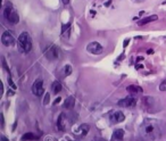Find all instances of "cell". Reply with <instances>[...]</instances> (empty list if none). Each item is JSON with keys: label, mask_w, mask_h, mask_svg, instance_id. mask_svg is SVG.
<instances>
[{"label": "cell", "mask_w": 166, "mask_h": 141, "mask_svg": "<svg viewBox=\"0 0 166 141\" xmlns=\"http://www.w3.org/2000/svg\"><path fill=\"white\" fill-rule=\"evenodd\" d=\"M139 134L144 141L156 140L162 134V124L157 119H144L139 126Z\"/></svg>", "instance_id": "obj_1"}, {"label": "cell", "mask_w": 166, "mask_h": 141, "mask_svg": "<svg viewBox=\"0 0 166 141\" xmlns=\"http://www.w3.org/2000/svg\"><path fill=\"white\" fill-rule=\"evenodd\" d=\"M18 47L23 53H30L32 49V39L28 32H23L18 37Z\"/></svg>", "instance_id": "obj_2"}, {"label": "cell", "mask_w": 166, "mask_h": 141, "mask_svg": "<svg viewBox=\"0 0 166 141\" xmlns=\"http://www.w3.org/2000/svg\"><path fill=\"white\" fill-rule=\"evenodd\" d=\"M3 16H5V18H6L9 23H12V24H17V23L19 22L18 14H17V12H16L10 5L5 8V10H3Z\"/></svg>", "instance_id": "obj_3"}, {"label": "cell", "mask_w": 166, "mask_h": 141, "mask_svg": "<svg viewBox=\"0 0 166 141\" xmlns=\"http://www.w3.org/2000/svg\"><path fill=\"white\" fill-rule=\"evenodd\" d=\"M32 92L33 94L38 96V97H41L42 94L44 93V89H43V81L41 78H38L35 80L33 85H32Z\"/></svg>", "instance_id": "obj_4"}, {"label": "cell", "mask_w": 166, "mask_h": 141, "mask_svg": "<svg viewBox=\"0 0 166 141\" xmlns=\"http://www.w3.org/2000/svg\"><path fill=\"white\" fill-rule=\"evenodd\" d=\"M87 50L90 53H93V55H100L103 51V48L100 43H98V42L93 41V42H90V43L87 46Z\"/></svg>", "instance_id": "obj_5"}, {"label": "cell", "mask_w": 166, "mask_h": 141, "mask_svg": "<svg viewBox=\"0 0 166 141\" xmlns=\"http://www.w3.org/2000/svg\"><path fill=\"white\" fill-rule=\"evenodd\" d=\"M1 42H3V46H6V47H10V46H13L14 42H15V39H14L13 34L9 33V32H3V35H1Z\"/></svg>", "instance_id": "obj_6"}, {"label": "cell", "mask_w": 166, "mask_h": 141, "mask_svg": "<svg viewBox=\"0 0 166 141\" xmlns=\"http://www.w3.org/2000/svg\"><path fill=\"white\" fill-rule=\"evenodd\" d=\"M137 105V99L134 97H125L118 101V106L121 107H134Z\"/></svg>", "instance_id": "obj_7"}, {"label": "cell", "mask_w": 166, "mask_h": 141, "mask_svg": "<svg viewBox=\"0 0 166 141\" xmlns=\"http://www.w3.org/2000/svg\"><path fill=\"white\" fill-rule=\"evenodd\" d=\"M89 130H90V126L88 124H82L74 130V134L76 137H85L89 133Z\"/></svg>", "instance_id": "obj_8"}, {"label": "cell", "mask_w": 166, "mask_h": 141, "mask_svg": "<svg viewBox=\"0 0 166 141\" xmlns=\"http://www.w3.org/2000/svg\"><path fill=\"white\" fill-rule=\"evenodd\" d=\"M46 56H47L48 59H56L57 57H58V49H57V47H55V46H53L51 48H49L47 51H46Z\"/></svg>", "instance_id": "obj_9"}, {"label": "cell", "mask_w": 166, "mask_h": 141, "mask_svg": "<svg viewBox=\"0 0 166 141\" xmlns=\"http://www.w3.org/2000/svg\"><path fill=\"white\" fill-rule=\"evenodd\" d=\"M57 128L58 130L62 132H64L66 130V117L65 114H60L59 117H58V121H57Z\"/></svg>", "instance_id": "obj_10"}, {"label": "cell", "mask_w": 166, "mask_h": 141, "mask_svg": "<svg viewBox=\"0 0 166 141\" xmlns=\"http://www.w3.org/2000/svg\"><path fill=\"white\" fill-rule=\"evenodd\" d=\"M126 91H128V93L132 94V96H137V94H140L142 93V89L139 87V85H128V88H126Z\"/></svg>", "instance_id": "obj_11"}, {"label": "cell", "mask_w": 166, "mask_h": 141, "mask_svg": "<svg viewBox=\"0 0 166 141\" xmlns=\"http://www.w3.org/2000/svg\"><path fill=\"white\" fill-rule=\"evenodd\" d=\"M123 138H124V131L122 128H117L114 131L110 141H123Z\"/></svg>", "instance_id": "obj_12"}, {"label": "cell", "mask_w": 166, "mask_h": 141, "mask_svg": "<svg viewBox=\"0 0 166 141\" xmlns=\"http://www.w3.org/2000/svg\"><path fill=\"white\" fill-rule=\"evenodd\" d=\"M124 119H125V116H124V114H123L122 112H119V110L114 112V114L112 115V121H113L114 123H121V122H123Z\"/></svg>", "instance_id": "obj_13"}, {"label": "cell", "mask_w": 166, "mask_h": 141, "mask_svg": "<svg viewBox=\"0 0 166 141\" xmlns=\"http://www.w3.org/2000/svg\"><path fill=\"white\" fill-rule=\"evenodd\" d=\"M157 18H158V16H157V15L148 16V17H146V18H143V19H141V21H139V22H138V25H139V26L146 25V24H148V23H150V22H153V21H156Z\"/></svg>", "instance_id": "obj_14"}, {"label": "cell", "mask_w": 166, "mask_h": 141, "mask_svg": "<svg viewBox=\"0 0 166 141\" xmlns=\"http://www.w3.org/2000/svg\"><path fill=\"white\" fill-rule=\"evenodd\" d=\"M74 103H75V98L73 97V96H69L64 101V107H65L66 109H71V108H73Z\"/></svg>", "instance_id": "obj_15"}, {"label": "cell", "mask_w": 166, "mask_h": 141, "mask_svg": "<svg viewBox=\"0 0 166 141\" xmlns=\"http://www.w3.org/2000/svg\"><path fill=\"white\" fill-rule=\"evenodd\" d=\"M38 139H39L38 135H35L32 132H28V133H25L22 137V141H34V140H38Z\"/></svg>", "instance_id": "obj_16"}, {"label": "cell", "mask_w": 166, "mask_h": 141, "mask_svg": "<svg viewBox=\"0 0 166 141\" xmlns=\"http://www.w3.org/2000/svg\"><path fill=\"white\" fill-rule=\"evenodd\" d=\"M62 88H63V87H62V84H60L58 81L53 82V84H51V91H53L55 94L59 93L60 91H62Z\"/></svg>", "instance_id": "obj_17"}, {"label": "cell", "mask_w": 166, "mask_h": 141, "mask_svg": "<svg viewBox=\"0 0 166 141\" xmlns=\"http://www.w3.org/2000/svg\"><path fill=\"white\" fill-rule=\"evenodd\" d=\"M72 73V66L71 65H66L65 66V75L67 76V75H69Z\"/></svg>", "instance_id": "obj_18"}, {"label": "cell", "mask_w": 166, "mask_h": 141, "mask_svg": "<svg viewBox=\"0 0 166 141\" xmlns=\"http://www.w3.org/2000/svg\"><path fill=\"white\" fill-rule=\"evenodd\" d=\"M159 90L160 91H166V80H164L159 84Z\"/></svg>", "instance_id": "obj_19"}, {"label": "cell", "mask_w": 166, "mask_h": 141, "mask_svg": "<svg viewBox=\"0 0 166 141\" xmlns=\"http://www.w3.org/2000/svg\"><path fill=\"white\" fill-rule=\"evenodd\" d=\"M48 103H49V93H46V97H44V99H43V103L44 105H47Z\"/></svg>", "instance_id": "obj_20"}, {"label": "cell", "mask_w": 166, "mask_h": 141, "mask_svg": "<svg viewBox=\"0 0 166 141\" xmlns=\"http://www.w3.org/2000/svg\"><path fill=\"white\" fill-rule=\"evenodd\" d=\"M92 141H107L106 139H103V138H96V139H93Z\"/></svg>", "instance_id": "obj_21"}, {"label": "cell", "mask_w": 166, "mask_h": 141, "mask_svg": "<svg viewBox=\"0 0 166 141\" xmlns=\"http://www.w3.org/2000/svg\"><path fill=\"white\" fill-rule=\"evenodd\" d=\"M132 1H134V3H143V1H146V0H132Z\"/></svg>", "instance_id": "obj_22"}, {"label": "cell", "mask_w": 166, "mask_h": 141, "mask_svg": "<svg viewBox=\"0 0 166 141\" xmlns=\"http://www.w3.org/2000/svg\"><path fill=\"white\" fill-rule=\"evenodd\" d=\"M59 101H60V98H57L56 101H55V103H59Z\"/></svg>", "instance_id": "obj_23"}, {"label": "cell", "mask_w": 166, "mask_h": 141, "mask_svg": "<svg viewBox=\"0 0 166 141\" xmlns=\"http://www.w3.org/2000/svg\"><path fill=\"white\" fill-rule=\"evenodd\" d=\"M3 141H7V139L5 138V137H3Z\"/></svg>", "instance_id": "obj_24"}]
</instances>
